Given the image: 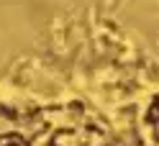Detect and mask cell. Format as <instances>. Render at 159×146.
I'll return each instance as SVG.
<instances>
[{"instance_id":"cell-1","label":"cell","mask_w":159,"mask_h":146,"mask_svg":"<svg viewBox=\"0 0 159 146\" xmlns=\"http://www.w3.org/2000/svg\"><path fill=\"white\" fill-rule=\"evenodd\" d=\"M146 123H149V131L154 136V144L159 146V95L152 100V105L146 110Z\"/></svg>"}]
</instances>
